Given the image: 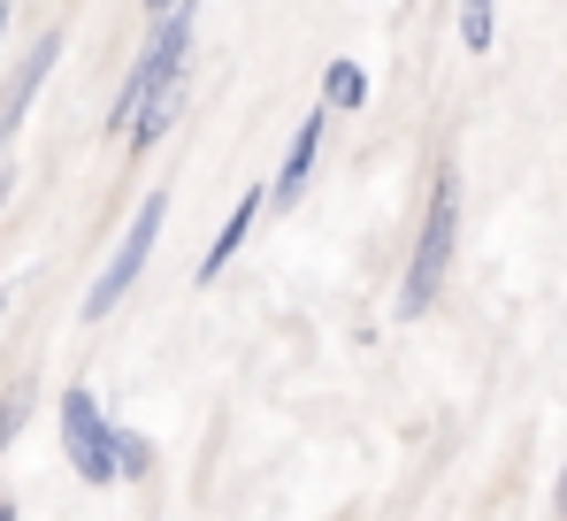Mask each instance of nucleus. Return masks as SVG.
<instances>
[{
    "instance_id": "nucleus-14",
    "label": "nucleus",
    "mask_w": 567,
    "mask_h": 521,
    "mask_svg": "<svg viewBox=\"0 0 567 521\" xmlns=\"http://www.w3.org/2000/svg\"><path fill=\"white\" fill-rule=\"evenodd\" d=\"M8 8H16V0H0V39H8Z\"/></svg>"
},
{
    "instance_id": "nucleus-3",
    "label": "nucleus",
    "mask_w": 567,
    "mask_h": 521,
    "mask_svg": "<svg viewBox=\"0 0 567 521\" xmlns=\"http://www.w3.org/2000/svg\"><path fill=\"white\" fill-rule=\"evenodd\" d=\"M162 231H169V192H146L138 200V215H131V231H123V246L107 254V268L93 276V292H85V323H107L123 299H131V284L146 276V260H154V246H162Z\"/></svg>"
},
{
    "instance_id": "nucleus-12",
    "label": "nucleus",
    "mask_w": 567,
    "mask_h": 521,
    "mask_svg": "<svg viewBox=\"0 0 567 521\" xmlns=\"http://www.w3.org/2000/svg\"><path fill=\"white\" fill-rule=\"evenodd\" d=\"M23 422H31V384H8V399H0V452L23 437Z\"/></svg>"
},
{
    "instance_id": "nucleus-15",
    "label": "nucleus",
    "mask_w": 567,
    "mask_h": 521,
    "mask_svg": "<svg viewBox=\"0 0 567 521\" xmlns=\"http://www.w3.org/2000/svg\"><path fill=\"white\" fill-rule=\"evenodd\" d=\"M560 514H567V468H560Z\"/></svg>"
},
{
    "instance_id": "nucleus-6",
    "label": "nucleus",
    "mask_w": 567,
    "mask_h": 521,
    "mask_svg": "<svg viewBox=\"0 0 567 521\" xmlns=\"http://www.w3.org/2000/svg\"><path fill=\"white\" fill-rule=\"evenodd\" d=\"M322 139H330V108H307V115H299V131H291V146H284L277 184H269V207H299V200H307L315 162H322Z\"/></svg>"
},
{
    "instance_id": "nucleus-11",
    "label": "nucleus",
    "mask_w": 567,
    "mask_h": 521,
    "mask_svg": "<svg viewBox=\"0 0 567 521\" xmlns=\"http://www.w3.org/2000/svg\"><path fill=\"white\" fill-rule=\"evenodd\" d=\"M146 468H154V445H146L138 430H123V422H115V476H123V483H138Z\"/></svg>"
},
{
    "instance_id": "nucleus-5",
    "label": "nucleus",
    "mask_w": 567,
    "mask_h": 521,
    "mask_svg": "<svg viewBox=\"0 0 567 521\" xmlns=\"http://www.w3.org/2000/svg\"><path fill=\"white\" fill-rule=\"evenodd\" d=\"M62 47H70V31L62 23H47L23 54H16V70H8V85H0V146L31 123V108H39V92H47V78H54V62H62Z\"/></svg>"
},
{
    "instance_id": "nucleus-16",
    "label": "nucleus",
    "mask_w": 567,
    "mask_h": 521,
    "mask_svg": "<svg viewBox=\"0 0 567 521\" xmlns=\"http://www.w3.org/2000/svg\"><path fill=\"white\" fill-rule=\"evenodd\" d=\"M0 521H16V499H8V507H0Z\"/></svg>"
},
{
    "instance_id": "nucleus-8",
    "label": "nucleus",
    "mask_w": 567,
    "mask_h": 521,
    "mask_svg": "<svg viewBox=\"0 0 567 521\" xmlns=\"http://www.w3.org/2000/svg\"><path fill=\"white\" fill-rule=\"evenodd\" d=\"M185 100H192V78H185V85H169V92H154V100H146V108L131 115V131H123V146H131V154H154V146H162V139L177 131V115H185Z\"/></svg>"
},
{
    "instance_id": "nucleus-2",
    "label": "nucleus",
    "mask_w": 567,
    "mask_h": 521,
    "mask_svg": "<svg viewBox=\"0 0 567 521\" xmlns=\"http://www.w3.org/2000/svg\"><path fill=\"white\" fill-rule=\"evenodd\" d=\"M192 39H199V8H177V16H162V23H146V47H138V62H131V78L115 85V100H107V139H123L131 131V115L154 100V92L185 85L192 78Z\"/></svg>"
},
{
    "instance_id": "nucleus-1",
    "label": "nucleus",
    "mask_w": 567,
    "mask_h": 521,
    "mask_svg": "<svg viewBox=\"0 0 567 521\" xmlns=\"http://www.w3.org/2000/svg\"><path fill=\"white\" fill-rule=\"evenodd\" d=\"M453 254H461V170H437L422 231H414V254H406V276H399V315H430L437 307V292L453 276Z\"/></svg>"
},
{
    "instance_id": "nucleus-9",
    "label": "nucleus",
    "mask_w": 567,
    "mask_h": 521,
    "mask_svg": "<svg viewBox=\"0 0 567 521\" xmlns=\"http://www.w3.org/2000/svg\"><path fill=\"white\" fill-rule=\"evenodd\" d=\"M315 108H330V115H353V108H369V70L361 62H322V100Z\"/></svg>"
},
{
    "instance_id": "nucleus-10",
    "label": "nucleus",
    "mask_w": 567,
    "mask_h": 521,
    "mask_svg": "<svg viewBox=\"0 0 567 521\" xmlns=\"http://www.w3.org/2000/svg\"><path fill=\"white\" fill-rule=\"evenodd\" d=\"M461 47L491 54L498 47V0H461Z\"/></svg>"
},
{
    "instance_id": "nucleus-7",
    "label": "nucleus",
    "mask_w": 567,
    "mask_h": 521,
    "mask_svg": "<svg viewBox=\"0 0 567 521\" xmlns=\"http://www.w3.org/2000/svg\"><path fill=\"white\" fill-rule=\"evenodd\" d=\"M269 215V184H246L238 200H230V215H223V231L207 238V254H199V268H192V284H215L230 260L246 254V238H254V223Z\"/></svg>"
},
{
    "instance_id": "nucleus-4",
    "label": "nucleus",
    "mask_w": 567,
    "mask_h": 521,
    "mask_svg": "<svg viewBox=\"0 0 567 521\" xmlns=\"http://www.w3.org/2000/svg\"><path fill=\"white\" fill-rule=\"evenodd\" d=\"M62 452H70V468H78V483H123L115 476V415L93 399V384H70L62 391Z\"/></svg>"
},
{
    "instance_id": "nucleus-13",
    "label": "nucleus",
    "mask_w": 567,
    "mask_h": 521,
    "mask_svg": "<svg viewBox=\"0 0 567 521\" xmlns=\"http://www.w3.org/2000/svg\"><path fill=\"white\" fill-rule=\"evenodd\" d=\"M8 192H16V170H0V207H8Z\"/></svg>"
}]
</instances>
